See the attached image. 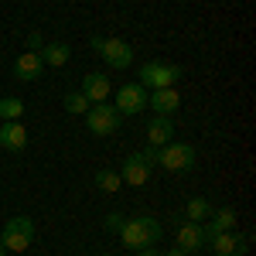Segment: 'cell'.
Instances as JSON below:
<instances>
[{"instance_id": "cell-9", "label": "cell", "mask_w": 256, "mask_h": 256, "mask_svg": "<svg viewBox=\"0 0 256 256\" xmlns=\"http://www.w3.org/2000/svg\"><path fill=\"white\" fill-rule=\"evenodd\" d=\"M147 106L154 110V116H171L174 110H181V92L178 89H154V92H147Z\"/></svg>"}, {"instance_id": "cell-1", "label": "cell", "mask_w": 256, "mask_h": 256, "mask_svg": "<svg viewBox=\"0 0 256 256\" xmlns=\"http://www.w3.org/2000/svg\"><path fill=\"white\" fill-rule=\"evenodd\" d=\"M116 232H120V242L137 253V250H147V246H158L160 222L154 216H147V212H140L134 218H123V226H120Z\"/></svg>"}, {"instance_id": "cell-5", "label": "cell", "mask_w": 256, "mask_h": 256, "mask_svg": "<svg viewBox=\"0 0 256 256\" xmlns=\"http://www.w3.org/2000/svg\"><path fill=\"white\" fill-rule=\"evenodd\" d=\"M120 123H123V116L116 113V106H110V102H96V106L86 110V126H89L92 137H110V134H116Z\"/></svg>"}, {"instance_id": "cell-26", "label": "cell", "mask_w": 256, "mask_h": 256, "mask_svg": "<svg viewBox=\"0 0 256 256\" xmlns=\"http://www.w3.org/2000/svg\"><path fill=\"white\" fill-rule=\"evenodd\" d=\"M0 256H7V250H4V246H0Z\"/></svg>"}, {"instance_id": "cell-20", "label": "cell", "mask_w": 256, "mask_h": 256, "mask_svg": "<svg viewBox=\"0 0 256 256\" xmlns=\"http://www.w3.org/2000/svg\"><path fill=\"white\" fill-rule=\"evenodd\" d=\"M89 106H92V102L82 96V92H68V96H65V113H86Z\"/></svg>"}, {"instance_id": "cell-16", "label": "cell", "mask_w": 256, "mask_h": 256, "mask_svg": "<svg viewBox=\"0 0 256 256\" xmlns=\"http://www.w3.org/2000/svg\"><path fill=\"white\" fill-rule=\"evenodd\" d=\"M38 55H41V62H44V65H52V68H62L65 62L72 58V48H68L65 41H48V44L41 48Z\"/></svg>"}, {"instance_id": "cell-19", "label": "cell", "mask_w": 256, "mask_h": 256, "mask_svg": "<svg viewBox=\"0 0 256 256\" xmlns=\"http://www.w3.org/2000/svg\"><path fill=\"white\" fill-rule=\"evenodd\" d=\"M0 116H4V120H20V116H24V102L14 99V96L0 99Z\"/></svg>"}, {"instance_id": "cell-10", "label": "cell", "mask_w": 256, "mask_h": 256, "mask_svg": "<svg viewBox=\"0 0 256 256\" xmlns=\"http://www.w3.org/2000/svg\"><path fill=\"white\" fill-rule=\"evenodd\" d=\"M205 246V229H202V222H178V250H184V253H195Z\"/></svg>"}, {"instance_id": "cell-12", "label": "cell", "mask_w": 256, "mask_h": 256, "mask_svg": "<svg viewBox=\"0 0 256 256\" xmlns=\"http://www.w3.org/2000/svg\"><path fill=\"white\" fill-rule=\"evenodd\" d=\"M79 92L89 99L92 106H96V102H106V99H110V92H113V86H110V76L89 72V76L82 79V89H79Z\"/></svg>"}, {"instance_id": "cell-15", "label": "cell", "mask_w": 256, "mask_h": 256, "mask_svg": "<svg viewBox=\"0 0 256 256\" xmlns=\"http://www.w3.org/2000/svg\"><path fill=\"white\" fill-rule=\"evenodd\" d=\"M171 140H174V123H171V116H154L147 123V144L150 147H164Z\"/></svg>"}, {"instance_id": "cell-6", "label": "cell", "mask_w": 256, "mask_h": 256, "mask_svg": "<svg viewBox=\"0 0 256 256\" xmlns=\"http://www.w3.org/2000/svg\"><path fill=\"white\" fill-rule=\"evenodd\" d=\"M195 147L192 144H178V140H171V144H164V147H158V164L164 168V171H192L195 168Z\"/></svg>"}, {"instance_id": "cell-24", "label": "cell", "mask_w": 256, "mask_h": 256, "mask_svg": "<svg viewBox=\"0 0 256 256\" xmlns=\"http://www.w3.org/2000/svg\"><path fill=\"white\" fill-rule=\"evenodd\" d=\"M137 256H164V253H160L158 246H147V250H137Z\"/></svg>"}, {"instance_id": "cell-11", "label": "cell", "mask_w": 256, "mask_h": 256, "mask_svg": "<svg viewBox=\"0 0 256 256\" xmlns=\"http://www.w3.org/2000/svg\"><path fill=\"white\" fill-rule=\"evenodd\" d=\"M0 147L4 150H24L28 147V130L20 120H4L0 123Z\"/></svg>"}, {"instance_id": "cell-23", "label": "cell", "mask_w": 256, "mask_h": 256, "mask_svg": "<svg viewBox=\"0 0 256 256\" xmlns=\"http://www.w3.org/2000/svg\"><path fill=\"white\" fill-rule=\"evenodd\" d=\"M120 226H123V216H110V218H106V229H113V232H116Z\"/></svg>"}, {"instance_id": "cell-21", "label": "cell", "mask_w": 256, "mask_h": 256, "mask_svg": "<svg viewBox=\"0 0 256 256\" xmlns=\"http://www.w3.org/2000/svg\"><path fill=\"white\" fill-rule=\"evenodd\" d=\"M140 158H144L147 164H150V168H154V164H158V147H150V144H147V147L140 150Z\"/></svg>"}, {"instance_id": "cell-13", "label": "cell", "mask_w": 256, "mask_h": 256, "mask_svg": "<svg viewBox=\"0 0 256 256\" xmlns=\"http://www.w3.org/2000/svg\"><path fill=\"white\" fill-rule=\"evenodd\" d=\"M208 246L216 250V256H242V253H246V239L239 236L236 229L212 236V239H208Z\"/></svg>"}, {"instance_id": "cell-25", "label": "cell", "mask_w": 256, "mask_h": 256, "mask_svg": "<svg viewBox=\"0 0 256 256\" xmlns=\"http://www.w3.org/2000/svg\"><path fill=\"white\" fill-rule=\"evenodd\" d=\"M164 256H192V253H184V250H178V246H174V250H168Z\"/></svg>"}, {"instance_id": "cell-8", "label": "cell", "mask_w": 256, "mask_h": 256, "mask_svg": "<svg viewBox=\"0 0 256 256\" xmlns=\"http://www.w3.org/2000/svg\"><path fill=\"white\" fill-rule=\"evenodd\" d=\"M150 171H154V168H150L147 160L140 158V150H137V154H130V158L123 160L120 181H123V184H130V188H144V184L150 181Z\"/></svg>"}, {"instance_id": "cell-4", "label": "cell", "mask_w": 256, "mask_h": 256, "mask_svg": "<svg viewBox=\"0 0 256 256\" xmlns=\"http://www.w3.org/2000/svg\"><path fill=\"white\" fill-rule=\"evenodd\" d=\"M92 48L99 52V58L106 62L110 68H116V72H123V68H130L134 65V48L126 44L123 38H92Z\"/></svg>"}, {"instance_id": "cell-22", "label": "cell", "mask_w": 256, "mask_h": 256, "mask_svg": "<svg viewBox=\"0 0 256 256\" xmlns=\"http://www.w3.org/2000/svg\"><path fill=\"white\" fill-rule=\"evenodd\" d=\"M28 52H41V34H38V31L28 34Z\"/></svg>"}, {"instance_id": "cell-17", "label": "cell", "mask_w": 256, "mask_h": 256, "mask_svg": "<svg viewBox=\"0 0 256 256\" xmlns=\"http://www.w3.org/2000/svg\"><path fill=\"white\" fill-rule=\"evenodd\" d=\"M212 216V205H208V198H188V205H184V218L188 222H205V218Z\"/></svg>"}, {"instance_id": "cell-2", "label": "cell", "mask_w": 256, "mask_h": 256, "mask_svg": "<svg viewBox=\"0 0 256 256\" xmlns=\"http://www.w3.org/2000/svg\"><path fill=\"white\" fill-rule=\"evenodd\" d=\"M137 82L147 92H154V89H174L178 82H181V68L171 65V62H147V65L140 68Z\"/></svg>"}, {"instance_id": "cell-18", "label": "cell", "mask_w": 256, "mask_h": 256, "mask_svg": "<svg viewBox=\"0 0 256 256\" xmlns=\"http://www.w3.org/2000/svg\"><path fill=\"white\" fill-rule=\"evenodd\" d=\"M96 184H99V192H106V195H113V192H120V188H123L120 171H110V168L96 171Z\"/></svg>"}, {"instance_id": "cell-7", "label": "cell", "mask_w": 256, "mask_h": 256, "mask_svg": "<svg viewBox=\"0 0 256 256\" xmlns=\"http://www.w3.org/2000/svg\"><path fill=\"white\" fill-rule=\"evenodd\" d=\"M147 110V89L140 82H126L116 89V113L120 116H137Z\"/></svg>"}, {"instance_id": "cell-3", "label": "cell", "mask_w": 256, "mask_h": 256, "mask_svg": "<svg viewBox=\"0 0 256 256\" xmlns=\"http://www.w3.org/2000/svg\"><path fill=\"white\" fill-rule=\"evenodd\" d=\"M31 239H34V222L28 216H14V218H7V226L0 232V246L7 253H24L31 246Z\"/></svg>"}, {"instance_id": "cell-14", "label": "cell", "mask_w": 256, "mask_h": 256, "mask_svg": "<svg viewBox=\"0 0 256 256\" xmlns=\"http://www.w3.org/2000/svg\"><path fill=\"white\" fill-rule=\"evenodd\" d=\"M14 76H18L20 82H34L44 76V62H41L38 52H24V55H18V62H14Z\"/></svg>"}]
</instances>
